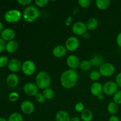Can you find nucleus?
Here are the masks:
<instances>
[{
	"label": "nucleus",
	"instance_id": "f257e3e1",
	"mask_svg": "<svg viewBox=\"0 0 121 121\" xmlns=\"http://www.w3.org/2000/svg\"><path fill=\"white\" fill-rule=\"evenodd\" d=\"M79 74L75 70L69 69L64 71L60 76V83L65 89H72L74 87L78 82Z\"/></svg>",
	"mask_w": 121,
	"mask_h": 121
},
{
	"label": "nucleus",
	"instance_id": "f03ea898",
	"mask_svg": "<svg viewBox=\"0 0 121 121\" xmlns=\"http://www.w3.org/2000/svg\"><path fill=\"white\" fill-rule=\"evenodd\" d=\"M35 85L40 89L48 88L51 85V78L46 71H40L35 77Z\"/></svg>",
	"mask_w": 121,
	"mask_h": 121
},
{
	"label": "nucleus",
	"instance_id": "7ed1b4c3",
	"mask_svg": "<svg viewBox=\"0 0 121 121\" xmlns=\"http://www.w3.org/2000/svg\"><path fill=\"white\" fill-rule=\"evenodd\" d=\"M40 16V11L37 7L33 5H29L25 8L22 17L27 22H33Z\"/></svg>",
	"mask_w": 121,
	"mask_h": 121
},
{
	"label": "nucleus",
	"instance_id": "20e7f679",
	"mask_svg": "<svg viewBox=\"0 0 121 121\" xmlns=\"http://www.w3.org/2000/svg\"><path fill=\"white\" fill-rule=\"evenodd\" d=\"M22 17L21 12L16 9H9L5 12L4 14V19L6 22L9 23H14L20 21Z\"/></svg>",
	"mask_w": 121,
	"mask_h": 121
},
{
	"label": "nucleus",
	"instance_id": "39448f33",
	"mask_svg": "<svg viewBox=\"0 0 121 121\" xmlns=\"http://www.w3.org/2000/svg\"><path fill=\"white\" fill-rule=\"evenodd\" d=\"M115 72V67L112 64L109 63H105L100 65L99 67V72L101 76L104 77H111Z\"/></svg>",
	"mask_w": 121,
	"mask_h": 121
},
{
	"label": "nucleus",
	"instance_id": "423d86ee",
	"mask_svg": "<svg viewBox=\"0 0 121 121\" xmlns=\"http://www.w3.org/2000/svg\"><path fill=\"white\" fill-rule=\"evenodd\" d=\"M118 91V86L115 82L108 81L103 85V92L108 96L114 95Z\"/></svg>",
	"mask_w": 121,
	"mask_h": 121
},
{
	"label": "nucleus",
	"instance_id": "0eeeda50",
	"mask_svg": "<svg viewBox=\"0 0 121 121\" xmlns=\"http://www.w3.org/2000/svg\"><path fill=\"white\" fill-rule=\"evenodd\" d=\"M22 72L25 75L31 76L35 72L36 70V66L34 61L32 60H27L24 61L21 67Z\"/></svg>",
	"mask_w": 121,
	"mask_h": 121
},
{
	"label": "nucleus",
	"instance_id": "6e6552de",
	"mask_svg": "<svg viewBox=\"0 0 121 121\" xmlns=\"http://www.w3.org/2000/svg\"><path fill=\"white\" fill-rule=\"evenodd\" d=\"M72 32L76 35H83L86 34L87 27L86 24L82 21H78L73 25L72 27Z\"/></svg>",
	"mask_w": 121,
	"mask_h": 121
},
{
	"label": "nucleus",
	"instance_id": "1a4fd4ad",
	"mask_svg": "<svg viewBox=\"0 0 121 121\" xmlns=\"http://www.w3.org/2000/svg\"><path fill=\"white\" fill-rule=\"evenodd\" d=\"M80 43L78 38L76 37L72 36L67 38L65 41V47L67 50L70 52H74L79 47Z\"/></svg>",
	"mask_w": 121,
	"mask_h": 121
},
{
	"label": "nucleus",
	"instance_id": "9d476101",
	"mask_svg": "<svg viewBox=\"0 0 121 121\" xmlns=\"http://www.w3.org/2000/svg\"><path fill=\"white\" fill-rule=\"evenodd\" d=\"M24 92L28 96H35L39 92V88L35 83L28 82L25 84L23 86Z\"/></svg>",
	"mask_w": 121,
	"mask_h": 121
},
{
	"label": "nucleus",
	"instance_id": "9b49d317",
	"mask_svg": "<svg viewBox=\"0 0 121 121\" xmlns=\"http://www.w3.org/2000/svg\"><path fill=\"white\" fill-rule=\"evenodd\" d=\"M21 111L26 115H31L33 113L35 109L34 104L30 100H24L20 105Z\"/></svg>",
	"mask_w": 121,
	"mask_h": 121
},
{
	"label": "nucleus",
	"instance_id": "f8f14e48",
	"mask_svg": "<svg viewBox=\"0 0 121 121\" xmlns=\"http://www.w3.org/2000/svg\"><path fill=\"white\" fill-rule=\"evenodd\" d=\"M66 63L70 69L75 70L80 66V60L74 54L70 55L66 60Z\"/></svg>",
	"mask_w": 121,
	"mask_h": 121
},
{
	"label": "nucleus",
	"instance_id": "ddd939ff",
	"mask_svg": "<svg viewBox=\"0 0 121 121\" xmlns=\"http://www.w3.org/2000/svg\"><path fill=\"white\" fill-rule=\"evenodd\" d=\"M8 69L9 71L15 73L20 70L22 67V63L21 61L17 59H11L8 64Z\"/></svg>",
	"mask_w": 121,
	"mask_h": 121
},
{
	"label": "nucleus",
	"instance_id": "4468645a",
	"mask_svg": "<svg viewBox=\"0 0 121 121\" xmlns=\"http://www.w3.org/2000/svg\"><path fill=\"white\" fill-rule=\"evenodd\" d=\"M1 37L4 41H11L15 37V31L10 28H5L1 33Z\"/></svg>",
	"mask_w": 121,
	"mask_h": 121
},
{
	"label": "nucleus",
	"instance_id": "2eb2a0df",
	"mask_svg": "<svg viewBox=\"0 0 121 121\" xmlns=\"http://www.w3.org/2000/svg\"><path fill=\"white\" fill-rule=\"evenodd\" d=\"M91 92L95 96L99 97L102 95L103 86L98 82L93 83L91 86Z\"/></svg>",
	"mask_w": 121,
	"mask_h": 121
},
{
	"label": "nucleus",
	"instance_id": "dca6fc26",
	"mask_svg": "<svg viewBox=\"0 0 121 121\" xmlns=\"http://www.w3.org/2000/svg\"><path fill=\"white\" fill-rule=\"evenodd\" d=\"M67 53V49L65 46L59 45L54 47L52 51L53 56L56 57L61 58L65 56Z\"/></svg>",
	"mask_w": 121,
	"mask_h": 121
},
{
	"label": "nucleus",
	"instance_id": "f3484780",
	"mask_svg": "<svg viewBox=\"0 0 121 121\" xmlns=\"http://www.w3.org/2000/svg\"><path fill=\"white\" fill-rule=\"evenodd\" d=\"M6 82H7V84L9 87H12V88L15 87L19 83L18 76L15 73L9 74L7 76Z\"/></svg>",
	"mask_w": 121,
	"mask_h": 121
},
{
	"label": "nucleus",
	"instance_id": "a211bd4d",
	"mask_svg": "<svg viewBox=\"0 0 121 121\" xmlns=\"http://www.w3.org/2000/svg\"><path fill=\"white\" fill-rule=\"evenodd\" d=\"M19 47L18 43L15 40H13L8 41L6 44L5 50L8 53H13L16 52Z\"/></svg>",
	"mask_w": 121,
	"mask_h": 121
},
{
	"label": "nucleus",
	"instance_id": "6ab92c4d",
	"mask_svg": "<svg viewBox=\"0 0 121 121\" xmlns=\"http://www.w3.org/2000/svg\"><path fill=\"white\" fill-rule=\"evenodd\" d=\"M71 118L69 114L65 111H60L56 115V121H70Z\"/></svg>",
	"mask_w": 121,
	"mask_h": 121
},
{
	"label": "nucleus",
	"instance_id": "aec40b11",
	"mask_svg": "<svg viewBox=\"0 0 121 121\" xmlns=\"http://www.w3.org/2000/svg\"><path fill=\"white\" fill-rule=\"evenodd\" d=\"M111 1L109 0H96V5L100 10H105L109 7Z\"/></svg>",
	"mask_w": 121,
	"mask_h": 121
},
{
	"label": "nucleus",
	"instance_id": "412c9836",
	"mask_svg": "<svg viewBox=\"0 0 121 121\" xmlns=\"http://www.w3.org/2000/svg\"><path fill=\"white\" fill-rule=\"evenodd\" d=\"M86 25V27H87V29L88 30L93 31L98 27L99 22H98V20L96 19L95 18H91L87 21Z\"/></svg>",
	"mask_w": 121,
	"mask_h": 121
},
{
	"label": "nucleus",
	"instance_id": "4be33fe9",
	"mask_svg": "<svg viewBox=\"0 0 121 121\" xmlns=\"http://www.w3.org/2000/svg\"><path fill=\"white\" fill-rule=\"evenodd\" d=\"M80 118L83 121H92L93 118V115L92 111L89 109H85L80 115Z\"/></svg>",
	"mask_w": 121,
	"mask_h": 121
},
{
	"label": "nucleus",
	"instance_id": "5701e85b",
	"mask_svg": "<svg viewBox=\"0 0 121 121\" xmlns=\"http://www.w3.org/2000/svg\"><path fill=\"white\" fill-rule=\"evenodd\" d=\"M108 112L112 115H115L119 111V106L118 104L114 102H111L107 106Z\"/></svg>",
	"mask_w": 121,
	"mask_h": 121
},
{
	"label": "nucleus",
	"instance_id": "b1692460",
	"mask_svg": "<svg viewBox=\"0 0 121 121\" xmlns=\"http://www.w3.org/2000/svg\"><path fill=\"white\" fill-rule=\"evenodd\" d=\"M92 63L89 60H83V61H80V69L82 71L84 72H86V71H88L89 70H90L92 67Z\"/></svg>",
	"mask_w": 121,
	"mask_h": 121
},
{
	"label": "nucleus",
	"instance_id": "393cba45",
	"mask_svg": "<svg viewBox=\"0 0 121 121\" xmlns=\"http://www.w3.org/2000/svg\"><path fill=\"white\" fill-rule=\"evenodd\" d=\"M43 95L44 96L45 99H47V100H50V99H52L54 98V92L52 89L48 87V88L43 90Z\"/></svg>",
	"mask_w": 121,
	"mask_h": 121
},
{
	"label": "nucleus",
	"instance_id": "a878e982",
	"mask_svg": "<svg viewBox=\"0 0 121 121\" xmlns=\"http://www.w3.org/2000/svg\"><path fill=\"white\" fill-rule=\"evenodd\" d=\"M8 121H24V119L23 117L20 113L14 112L9 116Z\"/></svg>",
	"mask_w": 121,
	"mask_h": 121
},
{
	"label": "nucleus",
	"instance_id": "bb28decb",
	"mask_svg": "<svg viewBox=\"0 0 121 121\" xmlns=\"http://www.w3.org/2000/svg\"><path fill=\"white\" fill-rule=\"evenodd\" d=\"M100 77H101V74H100L99 71H92L89 74L90 79L91 80H92V81L95 82L96 81H97L98 80H99L100 78Z\"/></svg>",
	"mask_w": 121,
	"mask_h": 121
},
{
	"label": "nucleus",
	"instance_id": "cd10ccee",
	"mask_svg": "<svg viewBox=\"0 0 121 121\" xmlns=\"http://www.w3.org/2000/svg\"><path fill=\"white\" fill-rule=\"evenodd\" d=\"M113 102L118 105H121V90L118 91V92L113 95Z\"/></svg>",
	"mask_w": 121,
	"mask_h": 121
},
{
	"label": "nucleus",
	"instance_id": "c85d7f7f",
	"mask_svg": "<svg viewBox=\"0 0 121 121\" xmlns=\"http://www.w3.org/2000/svg\"><path fill=\"white\" fill-rule=\"evenodd\" d=\"M9 60L8 57L5 56H2L0 57V67H5L6 66H8Z\"/></svg>",
	"mask_w": 121,
	"mask_h": 121
},
{
	"label": "nucleus",
	"instance_id": "c756f323",
	"mask_svg": "<svg viewBox=\"0 0 121 121\" xmlns=\"http://www.w3.org/2000/svg\"><path fill=\"white\" fill-rule=\"evenodd\" d=\"M18 99H19L18 93H17V92H11V93H9V96H8V99H9V100L11 102H13L17 101Z\"/></svg>",
	"mask_w": 121,
	"mask_h": 121
},
{
	"label": "nucleus",
	"instance_id": "7c9ffc66",
	"mask_svg": "<svg viewBox=\"0 0 121 121\" xmlns=\"http://www.w3.org/2000/svg\"><path fill=\"white\" fill-rule=\"evenodd\" d=\"M78 4L82 8H86L89 7L91 4V0H79Z\"/></svg>",
	"mask_w": 121,
	"mask_h": 121
},
{
	"label": "nucleus",
	"instance_id": "2f4dec72",
	"mask_svg": "<svg viewBox=\"0 0 121 121\" xmlns=\"http://www.w3.org/2000/svg\"><path fill=\"white\" fill-rule=\"evenodd\" d=\"M49 1L48 0H35V4L38 7L40 8H42V7H44L48 4Z\"/></svg>",
	"mask_w": 121,
	"mask_h": 121
},
{
	"label": "nucleus",
	"instance_id": "473e14b6",
	"mask_svg": "<svg viewBox=\"0 0 121 121\" xmlns=\"http://www.w3.org/2000/svg\"><path fill=\"white\" fill-rule=\"evenodd\" d=\"M35 99L40 104H43L46 102V99H45L44 96H43V93H38L35 96Z\"/></svg>",
	"mask_w": 121,
	"mask_h": 121
},
{
	"label": "nucleus",
	"instance_id": "72a5a7b5",
	"mask_svg": "<svg viewBox=\"0 0 121 121\" xmlns=\"http://www.w3.org/2000/svg\"><path fill=\"white\" fill-rule=\"evenodd\" d=\"M74 109L78 112H82L85 110V106L82 102H78L74 106Z\"/></svg>",
	"mask_w": 121,
	"mask_h": 121
},
{
	"label": "nucleus",
	"instance_id": "f704fd0d",
	"mask_svg": "<svg viewBox=\"0 0 121 121\" xmlns=\"http://www.w3.org/2000/svg\"><path fill=\"white\" fill-rule=\"evenodd\" d=\"M6 43L5 41L3 40L2 38H0V53L4 52L6 48Z\"/></svg>",
	"mask_w": 121,
	"mask_h": 121
},
{
	"label": "nucleus",
	"instance_id": "c9c22d12",
	"mask_svg": "<svg viewBox=\"0 0 121 121\" xmlns=\"http://www.w3.org/2000/svg\"><path fill=\"white\" fill-rule=\"evenodd\" d=\"M17 2L21 5L27 6L28 7L31 3L32 1L31 0H18Z\"/></svg>",
	"mask_w": 121,
	"mask_h": 121
},
{
	"label": "nucleus",
	"instance_id": "e433bc0d",
	"mask_svg": "<svg viewBox=\"0 0 121 121\" xmlns=\"http://www.w3.org/2000/svg\"><path fill=\"white\" fill-rule=\"evenodd\" d=\"M115 83L118 85V87L121 88V72L118 73L115 78Z\"/></svg>",
	"mask_w": 121,
	"mask_h": 121
},
{
	"label": "nucleus",
	"instance_id": "4c0bfd02",
	"mask_svg": "<svg viewBox=\"0 0 121 121\" xmlns=\"http://www.w3.org/2000/svg\"><path fill=\"white\" fill-rule=\"evenodd\" d=\"M116 41H117L118 46L121 48V33H119L118 35H117V39H116Z\"/></svg>",
	"mask_w": 121,
	"mask_h": 121
},
{
	"label": "nucleus",
	"instance_id": "58836bf2",
	"mask_svg": "<svg viewBox=\"0 0 121 121\" xmlns=\"http://www.w3.org/2000/svg\"><path fill=\"white\" fill-rule=\"evenodd\" d=\"M108 121H120V119L117 116L112 115L109 118Z\"/></svg>",
	"mask_w": 121,
	"mask_h": 121
},
{
	"label": "nucleus",
	"instance_id": "ea45409f",
	"mask_svg": "<svg viewBox=\"0 0 121 121\" xmlns=\"http://www.w3.org/2000/svg\"><path fill=\"white\" fill-rule=\"evenodd\" d=\"M72 17H67V18L66 19V21H65V24L66 26H69L70 25V24L72 23Z\"/></svg>",
	"mask_w": 121,
	"mask_h": 121
},
{
	"label": "nucleus",
	"instance_id": "a19ab883",
	"mask_svg": "<svg viewBox=\"0 0 121 121\" xmlns=\"http://www.w3.org/2000/svg\"><path fill=\"white\" fill-rule=\"evenodd\" d=\"M70 121H80V118L78 117H74L71 118Z\"/></svg>",
	"mask_w": 121,
	"mask_h": 121
},
{
	"label": "nucleus",
	"instance_id": "79ce46f5",
	"mask_svg": "<svg viewBox=\"0 0 121 121\" xmlns=\"http://www.w3.org/2000/svg\"><path fill=\"white\" fill-rule=\"evenodd\" d=\"M3 30H4V26H3V24H2V22L0 21V34L2 33V31H3Z\"/></svg>",
	"mask_w": 121,
	"mask_h": 121
},
{
	"label": "nucleus",
	"instance_id": "37998d69",
	"mask_svg": "<svg viewBox=\"0 0 121 121\" xmlns=\"http://www.w3.org/2000/svg\"><path fill=\"white\" fill-rule=\"evenodd\" d=\"M0 121H8V120L4 118H0Z\"/></svg>",
	"mask_w": 121,
	"mask_h": 121
}]
</instances>
